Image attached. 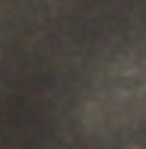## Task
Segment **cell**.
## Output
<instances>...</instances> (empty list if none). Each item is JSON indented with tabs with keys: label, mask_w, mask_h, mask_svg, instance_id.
<instances>
[]
</instances>
